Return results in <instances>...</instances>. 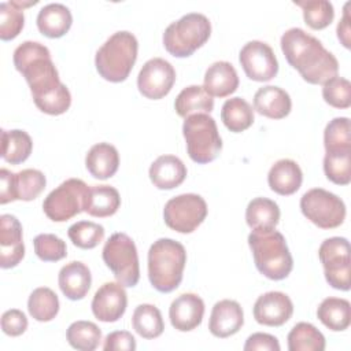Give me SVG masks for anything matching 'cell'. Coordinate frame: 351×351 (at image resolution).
I'll return each mask as SVG.
<instances>
[{"label": "cell", "instance_id": "6da1fadb", "mask_svg": "<svg viewBox=\"0 0 351 351\" xmlns=\"http://www.w3.org/2000/svg\"><path fill=\"white\" fill-rule=\"evenodd\" d=\"M14 66L29 84L37 108L48 115L64 114L71 104L67 86L51 59L49 49L37 41H23L14 51Z\"/></svg>", "mask_w": 351, "mask_h": 351}, {"label": "cell", "instance_id": "7a4b0ae2", "mask_svg": "<svg viewBox=\"0 0 351 351\" xmlns=\"http://www.w3.org/2000/svg\"><path fill=\"white\" fill-rule=\"evenodd\" d=\"M281 51L287 62L313 85H324L337 77L339 62L322 43L300 27H291L281 36Z\"/></svg>", "mask_w": 351, "mask_h": 351}, {"label": "cell", "instance_id": "3957f363", "mask_svg": "<svg viewBox=\"0 0 351 351\" xmlns=\"http://www.w3.org/2000/svg\"><path fill=\"white\" fill-rule=\"evenodd\" d=\"M186 263L184 245L173 239H158L148 251V278L151 285L169 293L178 288Z\"/></svg>", "mask_w": 351, "mask_h": 351}, {"label": "cell", "instance_id": "277c9868", "mask_svg": "<svg viewBox=\"0 0 351 351\" xmlns=\"http://www.w3.org/2000/svg\"><path fill=\"white\" fill-rule=\"evenodd\" d=\"M248 245L258 271L269 280H284L292 271L293 259L285 237L278 230H252L248 236Z\"/></svg>", "mask_w": 351, "mask_h": 351}, {"label": "cell", "instance_id": "5b68a950", "mask_svg": "<svg viewBox=\"0 0 351 351\" xmlns=\"http://www.w3.org/2000/svg\"><path fill=\"white\" fill-rule=\"evenodd\" d=\"M138 43L134 34L117 32L97 49L95 66L100 77L110 82L125 81L137 59Z\"/></svg>", "mask_w": 351, "mask_h": 351}, {"label": "cell", "instance_id": "8992f818", "mask_svg": "<svg viewBox=\"0 0 351 351\" xmlns=\"http://www.w3.org/2000/svg\"><path fill=\"white\" fill-rule=\"evenodd\" d=\"M210 34L211 23L208 18L199 12H191L165 29L163 45L176 58H188L206 44Z\"/></svg>", "mask_w": 351, "mask_h": 351}, {"label": "cell", "instance_id": "52a82bcc", "mask_svg": "<svg viewBox=\"0 0 351 351\" xmlns=\"http://www.w3.org/2000/svg\"><path fill=\"white\" fill-rule=\"evenodd\" d=\"M182 134L189 158L200 165L217 159L222 149V140L215 119L208 114H193L185 118Z\"/></svg>", "mask_w": 351, "mask_h": 351}, {"label": "cell", "instance_id": "ba28073f", "mask_svg": "<svg viewBox=\"0 0 351 351\" xmlns=\"http://www.w3.org/2000/svg\"><path fill=\"white\" fill-rule=\"evenodd\" d=\"M106 266L123 287H136L140 280L138 255L134 241L126 233H114L101 252Z\"/></svg>", "mask_w": 351, "mask_h": 351}, {"label": "cell", "instance_id": "9c48e42d", "mask_svg": "<svg viewBox=\"0 0 351 351\" xmlns=\"http://www.w3.org/2000/svg\"><path fill=\"white\" fill-rule=\"evenodd\" d=\"M303 215L321 229H335L346 219V204L335 193L313 188L300 197Z\"/></svg>", "mask_w": 351, "mask_h": 351}, {"label": "cell", "instance_id": "30bf717a", "mask_svg": "<svg viewBox=\"0 0 351 351\" xmlns=\"http://www.w3.org/2000/svg\"><path fill=\"white\" fill-rule=\"evenodd\" d=\"M88 185L80 178H69L51 191L43 202L45 215L53 222H64L84 211Z\"/></svg>", "mask_w": 351, "mask_h": 351}, {"label": "cell", "instance_id": "8fae6325", "mask_svg": "<svg viewBox=\"0 0 351 351\" xmlns=\"http://www.w3.org/2000/svg\"><path fill=\"white\" fill-rule=\"evenodd\" d=\"M207 217V203L196 193H182L167 200L163 208L165 223L178 233H192Z\"/></svg>", "mask_w": 351, "mask_h": 351}, {"label": "cell", "instance_id": "7c38bea8", "mask_svg": "<svg viewBox=\"0 0 351 351\" xmlns=\"http://www.w3.org/2000/svg\"><path fill=\"white\" fill-rule=\"evenodd\" d=\"M319 261L328 284L339 291L350 289L351 259L350 243L346 237H330L322 241L318 250Z\"/></svg>", "mask_w": 351, "mask_h": 351}, {"label": "cell", "instance_id": "4fadbf2b", "mask_svg": "<svg viewBox=\"0 0 351 351\" xmlns=\"http://www.w3.org/2000/svg\"><path fill=\"white\" fill-rule=\"evenodd\" d=\"M245 75L256 82H266L278 73V62L271 47L263 41H248L239 53Z\"/></svg>", "mask_w": 351, "mask_h": 351}, {"label": "cell", "instance_id": "5bb4252c", "mask_svg": "<svg viewBox=\"0 0 351 351\" xmlns=\"http://www.w3.org/2000/svg\"><path fill=\"white\" fill-rule=\"evenodd\" d=\"M176 82L174 67L162 58L147 60L137 77L138 92L151 100H159L169 95Z\"/></svg>", "mask_w": 351, "mask_h": 351}, {"label": "cell", "instance_id": "9a60e30c", "mask_svg": "<svg viewBox=\"0 0 351 351\" xmlns=\"http://www.w3.org/2000/svg\"><path fill=\"white\" fill-rule=\"evenodd\" d=\"M254 318L265 326H281L293 314V303L288 295L280 291H270L261 295L252 308Z\"/></svg>", "mask_w": 351, "mask_h": 351}, {"label": "cell", "instance_id": "2e32d148", "mask_svg": "<svg viewBox=\"0 0 351 351\" xmlns=\"http://www.w3.org/2000/svg\"><path fill=\"white\" fill-rule=\"evenodd\" d=\"M92 313L101 322H115L126 311L128 295L122 284L106 282L92 299Z\"/></svg>", "mask_w": 351, "mask_h": 351}, {"label": "cell", "instance_id": "e0dca14e", "mask_svg": "<svg viewBox=\"0 0 351 351\" xmlns=\"http://www.w3.org/2000/svg\"><path fill=\"white\" fill-rule=\"evenodd\" d=\"M25 256L22 225L16 217L3 214L0 217V266L15 267Z\"/></svg>", "mask_w": 351, "mask_h": 351}, {"label": "cell", "instance_id": "ac0fdd59", "mask_svg": "<svg viewBox=\"0 0 351 351\" xmlns=\"http://www.w3.org/2000/svg\"><path fill=\"white\" fill-rule=\"evenodd\" d=\"M204 315V302L196 293H181L177 296L169 308V318L180 332H189L196 329Z\"/></svg>", "mask_w": 351, "mask_h": 351}, {"label": "cell", "instance_id": "d6986e66", "mask_svg": "<svg viewBox=\"0 0 351 351\" xmlns=\"http://www.w3.org/2000/svg\"><path fill=\"white\" fill-rule=\"evenodd\" d=\"M244 324V313L236 300L223 299L214 304L210 315L208 329L213 336L226 339L237 333Z\"/></svg>", "mask_w": 351, "mask_h": 351}, {"label": "cell", "instance_id": "ffe728a7", "mask_svg": "<svg viewBox=\"0 0 351 351\" xmlns=\"http://www.w3.org/2000/svg\"><path fill=\"white\" fill-rule=\"evenodd\" d=\"M58 282L62 293L70 300H81L86 296L90 284L92 274L89 267L80 262L73 261L66 263L58 276Z\"/></svg>", "mask_w": 351, "mask_h": 351}, {"label": "cell", "instance_id": "44dd1931", "mask_svg": "<svg viewBox=\"0 0 351 351\" xmlns=\"http://www.w3.org/2000/svg\"><path fill=\"white\" fill-rule=\"evenodd\" d=\"M254 108L263 117L271 119H282L291 112L292 100L288 92L280 86L266 85L255 92Z\"/></svg>", "mask_w": 351, "mask_h": 351}, {"label": "cell", "instance_id": "7402d4cb", "mask_svg": "<svg viewBox=\"0 0 351 351\" xmlns=\"http://www.w3.org/2000/svg\"><path fill=\"white\" fill-rule=\"evenodd\" d=\"M186 177V167L174 155H160L149 167V180L158 189H174Z\"/></svg>", "mask_w": 351, "mask_h": 351}, {"label": "cell", "instance_id": "603a6c76", "mask_svg": "<svg viewBox=\"0 0 351 351\" xmlns=\"http://www.w3.org/2000/svg\"><path fill=\"white\" fill-rule=\"evenodd\" d=\"M239 86V75L233 64L225 60L214 62L204 74L203 88L210 96L226 97L236 92Z\"/></svg>", "mask_w": 351, "mask_h": 351}, {"label": "cell", "instance_id": "cb8c5ba5", "mask_svg": "<svg viewBox=\"0 0 351 351\" xmlns=\"http://www.w3.org/2000/svg\"><path fill=\"white\" fill-rule=\"evenodd\" d=\"M303 173L299 165L292 159H280L269 170L267 182L273 192L289 196L302 185Z\"/></svg>", "mask_w": 351, "mask_h": 351}, {"label": "cell", "instance_id": "d4e9b609", "mask_svg": "<svg viewBox=\"0 0 351 351\" xmlns=\"http://www.w3.org/2000/svg\"><path fill=\"white\" fill-rule=\"evenodd\" d=\"M73 16L70 10L60 3L44 5L37 15V27L48 38L63 37L71 27Z\"/></svg>", "mask_w": 351, "mask_h": 351}, {"label": "cell", "instance_id": "484cf974", "mask_svg": "<svg viewBox=\"0 0 351 351\" xmlns=\"http://www.w3.org/2000/svg\"><path fill=\"white\" fill-rule=\"evenodd\" d=\"M85 166L90 176L97 180L112 177L119 167L117 148L108 143H97L92 145L85 156Z\"/></svg>", "mask_w": 351, "mask_h": 351}, {"label": "cell", "instance_id": "4316f807", "mask_svg": "<svg viewBox=\"0 0 351 351\" xmlns=\"http://www.w3.org/2000/svg\"><path fill=\"white\" fill-rule=\"evenodd\" d=\"M121 206L119 192L110 185H93L88 188L84 211L92 217L106 218L114 215Z\"/></svg>", "mask_w": 351, "mask_h": 351}, {"label": "cell", "instance_id": "83f0119b", "mask_svg": "<svg viewBox=\"0 0 351 351\" xmlns=\"http://www.w3.org/2000/svg\"><path fill=\"white\" fill-rule=\"evenodd\" d=\"M278 221V204L267 197H255L245 208V222L255 232L273 230L276 229Z\"/></svg>", "mask_w": 351, "mask_h": 351}, {"label": "cell", "instance_id": "f1b7e54d", "mask_svg": "<svg viewBox=\"0 0 351 351\" xmlns=\"http://www.w3.org/2000/svg\"><path fill=\"white\" fill-rule=\"evenodd\" d=\"M174 108L181 118H186L193 114H210L214 108V99L203 86L189 85L176 97Z\"/></svg>", "mask_w": 351, "mask_h": 351}, {"label": "cell", "instance_id": "f546056e", "mask_svg": "<svg viewBox=\"0 0 351 351\" xmlns=\"http://www.w3.org/2000/svg\"><path fill=\"white\" fill-rule=\"evenodd\" d=\"M317 317L333 332L346 330L351 322L350 302L341 298H326L318 306Z\"/></svg>", "mask_w": 351, "mask_h": 351}, {"label": "cell", "instance_id": "4dcf8cb0", "mask_svg": "<svg viewBox=\"0 0 351 351\" xmlns=\"http://www.w3.org/2000/svg\"><path fill=\"white\" fill-rule=\"evenodd\" d=\"M33 149L30 136L21 129H1V158L11 165L25 162Z\"/></svg>", "mask_w": 351, "mask_h": 351}, {"label": "cell", "instance_id": "1f68e13d", "mask_svg": "<svg viewBox=\"0 0 351 351\" xmlns=\"http://www.w3.org/2000/svg\"><path fill=\"white\" fill-rule=\"evenodd\" d=\"M221 119L226 129L233 133H241L254 123V110L243 97H232L223 103Z\"/></svg>", "mask_w": 351, "mask_h": 351}, {"label": "cell", "instance_id": "d6a6232c", "mask_svg": "<svg viewBox=\"0 0 351 351\" xmlns=\"http://www.w3.org/2000/svg\"><path fill=\"white\" fill-rule=\"evenodd\" d=\"M133 329L144 339H156L163 333L165 322L159 308L154 304H138L132 317Z\"/></svg>", "mask_w": 351, "mask_h": 351}, {"label": "cell", "instance_id": "836d02e7", "mask_svg": "<svg viewBox=\"0 0 351 351\" xmlns=\"http://www.w3.org/2000/svg\"><path fill=\"white\" fill-rule=\"evenodd\" d=\"M47 185L45 176L37 169H25L12 176V192L15 200L30 202L38 197Z\"/></svg>", "mask_w": 351, "mask_h": 351}, {"label": "cell", "instance_id": "e575fe53", "mask_svg": "<svg viewBox=\"0 0 351 351\" xmlns=\"http://www.w3.org/2000/svg\"><path fill=\"white\" fill-rule=\"evenodd\" d=\"M288 350L289 351H324L325 337L324 335L308 322L296 324L288 333Z\"/></svg>", "mask_w": 351, "mask_h": 351}, {"label": "cell", "instance_id": "d590c367", "mask_svg": "<svg viewBox=\"0 0 351 351\" xmlns=\"http://www.w3.org/2000/svg\"><path fill=\"white\" fill-rule=\"evenodd\" d=\"M29 314L38 322H48L59 313L58 295L47 287L36 288L27 300Z\"/></svg>", "mask_w": 351, "mask_h": 351}, {"label": "cell", "instance_id": "8d00e7d4", "mask_svg": "<svg viewBox=\"0 0 351 351\" xmlns=\"http://www.w3.org/2000/svg\"><path fill=\"white\" fill-rule=\"evenodd\" d=\"M69 344L80 351H93L99 347L101 340V330L95 322L75 321L66 332Z\"/></svg>", "mask_w": 351, "mask_h": 351}, {"label": "cell", "instance_id": "74e56055", "mask_svg": "<svg viewBox=\"0 0 351 351\" xmlns=\"http://www.w3.org/2000/svg\"><path fill=\"white\" fill-rule=\"evenodd\" d=\"M295 4L303 10L304 23L314 30H321L328 27L335 18V8L330 1L304 0V1H295Z\"/></svg>", "mask_w": 351, "mask_h": 351}, {"label": "cell", "instance_id": "f35d334b", "mask_svg": "<svg viewBox=\"0 0 351 351\" xmlns=\"http://www.w3.org/2000/svg\"><path fill=\"white\" fill-rule=\"evenodd\" d=\"M324 171L329 181L336 185H348L351 181V149L326 152Z\"/></svg>", "mask_w": 351, "mask_h": 351}, {"label": "cell", "instance_id": "ab89813d", "mask_svg": "<svg viewBox=\"0 0 351 351\" xmlns=\"http://www.w3.org/2000/svg\"><path fill=\"white\" fill-rule=\"evenodd\" d=\"M324 145L326 152L351 149V130L347 117H337L329 121L324 130Z\"/></svg>", "mask_w": 351, "mask_h": 351}, {"label": "cell", "instance_id": "60d3db41", "mask_svg": "<svg viewBox=\"0 0 351 351\" xmlns=\"http://www.w3.org/2000/svg\"><path fill=\"white\" fill-rule=\"evenodd\" d=\"M67 234L75 247L92 250L103 241L104 228L92 221H78L69 228Z\"/></svg>", "mask_w": 351, "mask_h": 351}, {"label": "cell", "instance_id": "b9f144b4", "mask_svg": "<svg viewBox=\"0 0 351 351\" xmlns=\"http://www.w3.org/2000/svg\"><path fill=\"white\" fill-rule=\"evenodd\" d=\"M25 15L16 1H4L0 4V38L3 41L14 40L23 29Z\"/></svg>", "mask_w": 351, "mask_h": 351}, {"label": "cell", "instance_id": "7bdbcfd3", "mask_svg": "<svg viewBox=\"0 0 351 351\" xmlns=\"http://www.w3.org/2000/svg\"><path fill=\"white\" fill-rule=\"evenodd\" d=\"M36 255L44 262H58L67 255L66 243L52 233H41L33 240Z\"/></svg>", "mask_w": 351, "mask_h": 351}, {"label": "cell", "instance_id": "ee69618b", "mask_svg": "<svg viewBox=\"0 0 351 351\" xmlns=\"http://www.w3.org/2000/svg\"><path fill=\"white\" fill-rule=\"evenodd\" d=\"M324 100L335 108H348L351 106V84L343 77H333L322 88Z\"/></svg>", "mask_w": 351, "mask_h": 351}, {"label": "cell", "instance_id": "f6af8a7d", "mask_svg": "<svg viewBox=\"0 0 351 351\" xmlns=\"http://www.w3.org/2000/svg\"><path fill=\"white\" fill-rule=\"evenodd\" d=\"M1 329L7 336H21L27 329V318L23 311L11 308L1 315Z\"/></svg>", "mask_w": 351, "mask_h": 351}, {"label": "cell", "instance_id": "bcb514c9", "mask_svg": "<svg viewBox=\"0 0 351 351\" xmlns=\"http://www.w3.org/2000/svg\"><path fill=\"white\" fill-rule=\"evenodd\" d=\"M104 351H134L136 350V340L133 335L128 330H115L106 336Z\"/></svg>", "mask_w": 351, "mask_h": 351}, {"label": "cell", "instance_id": "7dc6e473", "mask_svg": "<svg viewBox=\"0 0 351 351\" xmlns=\"http://www.w3.org/2000/svg\"><path fill=\"white\" fill-rule=\"evenodd\" d=\"M243 348L244 351H280V343L273 335L258 332L248 336Z\"/></svg>", "mask_w": 351, "mask_h": 351}, {"label": "cell", "instance_id": "c3c4849f", "mask_svg": "<svg viewBox=\"0 0 351 351\" xmlns=\"http://www.w3.org/2000/svg\"><path fill=\"white\" fill-rule=\"evenodd\" d=\"M12 176L7 169L0 170V180H1V186H0V203L7 204L10 202H14V192H12Z\"/></svg>", "mask_w": 351, "mask_h": 351}, {"label": "cell", "instance_id": "681fc988", "mask_svg": "<svg viewBox=\"0 0 351 351\" xmlns=\"http://www.w3.org/2000/svg\"><path fill=\"white\" fill-rule=\"evenodd\" d=\"M348 5L347 3L344 5V14L337 25V38L341 41V44L346 48H350V16H348Z\"/></svg>", "mask_w": 351, "mask_h": 351}]
</instances>
